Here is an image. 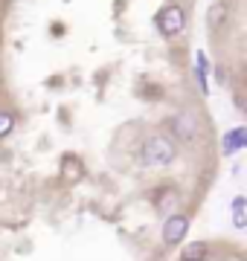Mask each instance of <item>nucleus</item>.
I'll return each instance as SVG.
<instances>
[{"mask_svg": "<svg viewBox=\"0 0 247 261\" xmlns=\"http://www.w3.org/2000/svg\"><path fill=\"white\" fill-rule=\"evenodd\" d=\"M175 160V145L166 137H152L143 145V163L145 166H169Z\"/></svg>", "mask_w": 247, "mask_h": 261, "instance_id": "1", "label": "nucleus"}, {"mask_svg": "<svg viewBox=\"0 0 247 261\" xmlns=\"http://www.w3.org/2000/svg\"><path fill=\"white\" fill-rule=\"evenodd\" d=\"M157 27H160L163 35L171 38V35H178V32L186 27V15H183L181 6H175V3H171V6H166V9L157 15Z\"/></svg>", "mask_w": 247, "mask_h": 261, "instance_id": "2", "label": "nucleus"}, {"mask_svg": "<svg viewBox=\"0 0 247 261\" xmlns=\"http://www.w3.org/2000/svg\"><path fill=\"white\" fill-rule=\"evenodd\" d=\"M171 134H175L178 140H183V142L195 140V134H198V122H195V116H192L189 111L181 113V116H175V119H171Z\"/></svg>", "mask_w": 247, "mask_h": 261, "instance_id": "3", "label": "nucleus"}, {"mask_svg": "<svg viewBox=\"0 0 247 261\" xmlns=\"http://www.w3.org/2000/svg\"><path fill=\"white\" fill-rule=\"evenodd\" d=\"M186 229H189V218L186 215H171L169 224H166V229H163V241L166 244H178L186 235Z\"/></svg>", "mask_w": 247, "mask_h": 261, "instance_id": "4", "label": "nucleus"}, {"mask_svg": "<svg viewBox=\"0 0 247 261\" xmlns=\"http://www.w3.org/2000/svg\"><path fill=\"white\" fill-rule=\"evenodd\" d=\"M175 206H178V192H175V189H163L160 197L154 200V209H157L160 215H171Z\"/></svg>", "mask_w": 247, "mask_h": 261, "instance_id": "5", "label": "nucleus"}, {"mask_svg": "<svg viewBox=\"0 0 247 261\" xmlns=\"http://www.w3.org/2000/svg\"><path fill=\"white\" fill-rule=\"evenodd\" d=\"M241 142H244V128H236L233 134H227V137H224V151L241 148Z\"/></svg>", "mask_w": 247, "mask_h": 261, "instance_id": "6", "label": "nucleus"}, {"mask_svg": "<svg viewBox=\"0 0 247 261\" xmlns=\"http://www.w3.org/2000/svg\"><path fill=\"white\" fill-rule=\"evenodd\" d=\"M204 252H207V247H204V244H189V247H186V252H183V261H201L204 258Z\"/></svg>", "mask_w": 247, "mask_h": 261, "instance_id": "7", "label": "nucleus"}, {"mask_svg": "<svg viewBox=\"0 0 247 261\" xmlns=\"http://www.w3.org/2000/svg\"><path fill=\"white\" fill-rule=\"evenodd\" d=\"M12 128H15V116L12 113H0V137H6Z\"/></svg>", "mask_w": 247, "mask_h": 261, "instance_id": "8", "label": "nucleus"}]
</instances>
